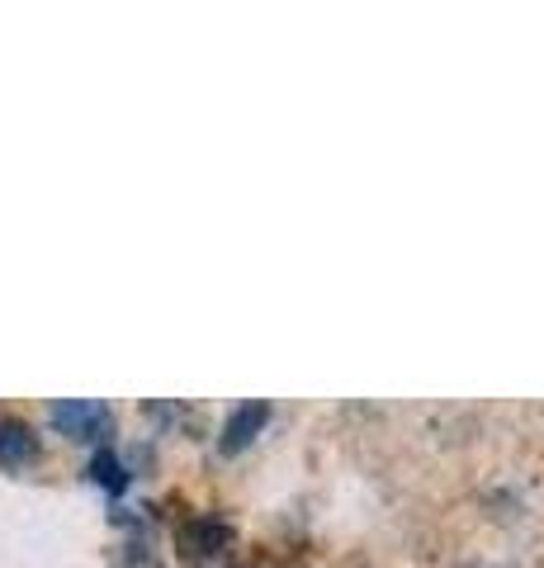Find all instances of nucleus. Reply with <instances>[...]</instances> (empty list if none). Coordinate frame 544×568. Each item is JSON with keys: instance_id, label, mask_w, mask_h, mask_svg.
Wrapping results in <instances>:
<instances>
[{"instance_id": "f257e3e1", "label": "nucleus", "mask_w": 544, "mask_h": 568, "mask_svg": "<svg viewBox=\"0 0 544 568\" xmlns=\"http://www.w3.org/2000/svg\"><path fill=\"white\" fill-rule=\"evenodd\" d=\"M48 422L72 440H104L114 426V413L104 403H91V398H66V403L48 407Z\"/></svg>"}, {"instance_id": "f03ea898", "label": "nucleus", "mask_w": 544, "mask_h": 568, "mask_svg": "<svg viewBox=\"0 0 544 568\" xmlns=\"http://www.w3.org/2000/svg\"><path fill=\"white\" fill-rule=\"evenodd\" d=\"M39 455V436L33 426L20 422V417H0V465L14 469V465H29Z\"/></svg>"}, {"instance_id": "7ed1b4c3", "label": "nucleus", "mask_w": 544, "mask_h": 568, "mask_svg": "<svg viewBox=\"0 0 544 568\" xmlns=\"http://www.w3.org/2000/svg\"><path fill=\"white\" fill-rule=\"evenodd\" d=\"M266 417H270V407L266 403H242L233 417H227V426H223V450L233 455V450H242L247 440L266 426Z\"/></svg>"}, {"instance_id": "20e7f679", "label": "nucleus", "mask_w": 544, "mask_h": 568, "mask_svg": "<svg viewBox=\"0 0 544 568\" xmlns=\"http://www.w3.org/2000/svg\"><path fill=\"white\" fill-rule=\"evenodd\" d=\"M91 478H95L100 488H110V493H124V488H129V469H124V459H119L110 446L95 450V459H91Z\"/></svg>"}, {"instance_id": "39448f33", "label": "nucleus", "mask_w": 544, "mask_h": 568, "mask_svg": "<svg viewBox=\"0 0 544 568\" xmlns=\"http://www.w3.org/2000/svg\"><path fill=\"white\" fill-rule=\"evenodd\" d=\"M227 540V526L214 521V517H199V521H189L185 526V545H189V555H214V549Z\"/></svg>"}]
</instances>
